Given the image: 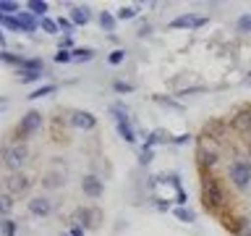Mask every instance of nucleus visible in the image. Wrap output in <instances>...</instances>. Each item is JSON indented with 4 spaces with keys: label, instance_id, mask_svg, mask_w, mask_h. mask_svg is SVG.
<instances>
[{
    "label": "nucleus",
    "instance_id": "473e14b6",
    "mask_svg": "<svg viewBox=\"0 0 251 236\" xmlns=\"http://www.w3.org/2000/svg\"><path fill=\"white\" fill-rule=\"evenodd\" d=\"M154 102H160V105H165V108H173V110H183V105H180L178 100H170V97H162V94H157L154 97Z\"/></svg>",
    "mask_w": 251,
    "mask_h": 236
},
{
    "label": "nucleus",
    "instance_id": "7ed1b4c3",
    "mask_svg": "<svg viewBox=\"0 0 251 236\" xmlns=\"http://www.w3.org/2000/svg\"><path fill=\"white\" fill-rule=\"evenodd\" d=\"M39 129H42V113H39V110H29V113H24L19 126H16V142L24 145V139H29L31 134H37Z\"/></svg>",
    "mask_w": 251,
    "mask_h": 236
},
{
    "label": "nucleus",
    "instance_id": "dca6fc26",
    "mask_svg": "<svg viewBox=\"0 0 251 236\" xmlns=\"http://www.w3.org/2000/svg\"><path fill=\"white\" fill-rule=\"evenodd\" d=\"M89 19H92V13H89V8H86V5H74V8H71V21H74L76 27L89 24Z\"/></svg>",
    "mask_w": 251,
    "mask_h": 236
},
{
    "label": "nucleus",
    "instance_id": "a211bd4d",
    "mask_svg": "<svg viewBox=\"0 0 251 236\" xmlns=\"http://www.w3.org/2000/svg\"><path fill=\"white\" fill-rule=\"evenodd\" d=\"M118 134H121L123 142H128V145L136 142V131H133V126H131L128 118H126V121H118Z\"/></svg>",
    "mask_w": 251,
    "mask_h": 236
},
{
    "label": "nucleus",
    "instance_id": "c9c22d12",
    "mask_svg": "<svg viewBox=\"0 0 251 236\" xmlns=\"http://www.w3.org/2000/svg\"><path fill=\"white\" fill-rule=\"evenodd\" d=\"M107 60L113 63V66H121V63L126 60V50H113V53L107 55Z\"/></svg>",
    "mask_w": 251,
    "mask_h": 236
},
{
    "label": "nucleus",
    "instance_id": "cd10ccee",
    "mask_svg": "<svg viewBox=\"0 0 251 236\" xmlns=\"http://www.w3.org/2000/svg\"><path fill=\"white\" fill-rule=\"evenodd\" d=\"M39 29H42V31H47V34H58V21H52V19H47V16H45V19H39Z\"/></svg>",
    "mask_w": 251,
    "mask_h": 236
},
{
    "label": "nucleus",
    "instance_id": "a19ab883",
    "mask_svg": "<svg viewBox=\"0 0 251 236\" xmlns=\"http://www.w3.org/2000/svg\"><path fill=\"white\" fill-rule=\"evenodd\" d=\"M113 89H115V92H133V84H128V82H115Z\"/></svg>",
    "mask_w": 251,
    "mask_h": 236
},
{
    "label": "nucleus",
    "instance_id": "423d86ee",
    "mask_svg": "<svg viewBox=\"0 0 251 236\" xmlns=\"http://www.w3.org/2000/svg\"><path fill=\"white\" fill-rule=\"evenodd\" d=\"M26 210H29V215H34V218H50L52 215V210H55V205L50 197H42V194H37V197H31L29 205H26Z\"/></svg>",
    "mask_w": 251,
    "mask_h": 236
},
{
    "label": "nucleus",
    "instance_id": "39448f33",
    "mask_svg": "<svg viewBox=\"0 0 251 236\" xmlns=\"http://www.w3.org/2000/svg\"><path fill=\"white\" fill-rule=\"evenodd\" d=\"M100 220H102L100 207H76L71 223H78V226H84L86 231H94V228H100Z\"/></svg>",
    "mask_w": 251,
    "mask_h": 236
},
{
    "label": "nucleus",
    "instance_id": "f704fd0d",
    "mask_svg": "<svg viewBox=\"0 0 251 236\" xmlns=\"http://www.w3.org/2000/svg\"><path fill=\"white\" fill-rule=\"evenodd\" d=\"M0 27H3V29H11V31H19L16 16H0Z\"/></svg>",
    "mask_w": 251,
    "mask_h": 236
},
{
    "label": "nucleus",
    "instance_id": "58836bf2",
    "mask_svg": "<svg viewBox=\"0 0 251 236\" xmlns=\"http://www.w3.org/2000/svg\"><path fill=\"white\" fill-rule=\"evenodd\" d=\"M68 60H74V53H68V50H63V47H58V53H55V63H68Z\"/></svg>",
    "mask_w": 251,
    "mask_h": 236
},
{
    "label": "nucleus",
    "instance_id": "412c9836",
    "mask_svg": "<svg viewBox=\"0 0 251 236\" xmlns=\"http://www.w3.org/2000/svg\"><path fill=\"white\" fill-rule=\"evenodd\" d=\"M110 113H113L115 121H126V118H128V105L118 100V102H113V105H110Z\"/></svg>",
    "mask_w": 251,
    "mask_h": 236
},
{
    "label": "nucleus",
    "instance_id": "9d476101",
    "mask_svg": "<svg viewBox=\"0 0 251 236\" xmlns=\"http://www.w3.org/2000/svg\"><path fill=\"white\" fill-rule=\"evenodd\" d=\"M81 192L89 197V200H100V197L105 194V184H102V178L86 173V176L81 178Z\"/></svg>",
    "mask_w": 251,
    "mask_h": 236
},
{
    "label": "nucleus",
    "instance_id": "5701e85b",
    "mask_svg": "<svg viewBox=\"0 0 251 236\" xmlns=\"http://www.w3.org/2000/svg\"><path fill=\"white\" fill-rule=\"evenodd\" d=\"M16 205V197L11 192H3V197H0V212H3V218H8V212L13 210Z\"/></svg>",
    "mask_w": 251,
    "mask_h": 236
},
{
    "label": "nucleus",
    "instance_id": "1a4fd4ad",
    "mask_svg": "<svg viewBox=\"0 0 251 236\" xmlns=\"http://www.w3.org/2000/svg\"><path fill=\"white\" fill-rule=\"evenodd\" d=\"M225 137V121H209L199 134V145H209V142H220Z\"/></svg>",
    "mask_w": 251,
    "mask_h": 236
},
{
    "label": "nucleus",
    "instance_id": "72a5a7b5",
    "mask_svg": "<svg viewBox=\"0 0 251 236\" xmlns=\"http://www.w3.org/2000/svg\"><path fill=\"white\" fill-rule=\"evenodd\" d=\"M176 218L183 220V223H194V220H196V215H194L188 207H178V210H176Z\"/></svg>",
    "mask_w": 251,
    "mask_h": 236
},
{
    "label": "nucleus",
    "instance_id": "c85d7f7f",
    "mask_svg": "<svg viewBox=\"0 0 251 236\" xmlns=\"http://www.w3.org/2000/svg\"><path fill=\"white\" fill-rule=\"evenodd\" d=\"M0 60L8 63V66H16V68H19V66H21V60H24V55H13V53L3 50V53H0Z\"/></svg>",
    "mask_w": 251,
    "mask_h": 236
},
{
    "label": "nucleus",
    "instance_id": "a18cd8bd",
    "mask_svg": "<svg viewBox=\"0 0 251 236\" xmlns=\"http://www.w3.org/2000/svg\"><path fill=\"white\" fill-rule=\"evenodd\" d=\"M191 139V134H180V137H173V145H186Z\"/></svg>",
    "mask_w": 251,
    "mask_h": 236
},
{
    "label": "nucleus",
    "instance_id": "b1692460",
    "mask_svg": "<svg viewBox=\"0 0 251 236\" xmlns=\"http://www.w3.org/2000/svg\"><path fill=\"white\" fill-rule=\"evenodd\" d=\"M29 13H34V16H39V19H45V13H47V3L45 0H29Z\"/></svg>",
    "mask_w": 251,
    "mask_h": 236
},
{
    "label": "nucleus",
    "instance_id": "20e7f679",
    "mask_svg": "<svg viewBox=\"0 0 251 236\" xmlns=\"http://www.w3.org/2000/svg\"><path fill=\"white\" fill-rule=\"evenodd\" d=\"M26 157H29V147L21 145V142H16V145H8V147L3 149V163H5V168L13 171V173L21 171V165L26 163Z\"/></svg>",
    "mask_w": 251,
    "mask_h": 236
},
{
    "label": "nucleus",
    "instance_id": "0eeeda50",
    "mask_svg": "<svg viewBox=\"0 0 251 236\" xmlns=\"http://www.w3.org/2000/svg\"><path fill=\"white\" fill-rule=\"evenodd\" d=\"M230 126H233V131H238V134H251V105L235 108L233 116H230Z\"/></svg>",
    "mask_w": 251,
    "mask_h": 236
},
{
    "label": "nucleus",
    "instance_id": "4c0bfd02",
    "mask_svg": "<svg viewBox=\"0 0 251 236\" xmlns=\"http://www.w3.org/2000/svg\"><path fill=\"white\" fill-rule=\"evenodd\" d=\"M152 147H141V152H139V163L141 165H149V163H152Z\"/></svg>",
    "mask_w": 251,
    "mask_h": 236
},
{
    "label": "nucleus",
    "instance_id": "6ab92c4d",
    "mask_svg": "<svg viewBox=\"0 0 251 236\" xmlns=\"http://www.w3.org/2000/svg\"><path fill=\"white\" fill-rule=\"evenodd\" d=\"M45 63L42 58H24L21 66H19V74H29V71H42Z\"/></svg>",
    "mask_w": 251,
    "mask_h": 236
},
{
    "label": "nucleus",
    "instance_id": "37998d69",
    "mask_svg": "<svg viewBox=\"0 0 251 236\" xmlns=\"http://www.w3.org/2000/svg\"><path fill=\"white\" fill-rule=\"evenodd\" d=\"M84 234H86V228H84V226L71 223V236H84Z\"/></svg>",
    "mask_w": 251,
    "mask_h": 236
},
{
    "label": "nucleus",
    "instance_id": "c03bdc74",
    "mask_svg": "<svg viewBox=\"0 0 251 236\" xmlns=\"http://www.w3.org/2000/svg\"><path fill=\"white\" fill-rule=\"evenodd\" d=\"M176 194H178V200H176V202H178V205H186V200H188V194L183 192V186H178V189H176Z\"/></svg>",
    "mask_w": 251,
    "mask_h": 236
},
{
    "label": "nucleus",
    "instance_id": "a878e982",
    "mask_svg": "<svg viewBox=\"0 0 251 236\" xmlns=\"http://www.w3.org/2000/svg\"><path fill=\"white\" fill-rule=\"evenodd\" d=\"M16 13H21L19 3H13V0H0V16H16Z\"/></svg>",
    "mask_w": 251,
    "mask_h": 236
},
{
    "label": "nucleus",
    "instance_id": "7c9ffc66",
    "mask_svg": "<svg viewBox=\"0 0 251 236\" xmlns=\"http://www.w3.org/2000/svg\"><path fill=\"white\" fill-rule=\"evenodd\" d=\"M52 92H55V84H45V87H37L29 97L31 100H39V97H47V94H52Z\"/></svg>",
    "mask_w": 251,
    "mask_h": 236
},
{
    "label": "nucleus",
    "instance_id": "f257e3e1",
    "mask_svg": "<svg viewBox=\"0 0 251 236\" xmlns=\"http://www.w3.org/2000/svg\"><path fill=\"white\" fill-rule=\"evenodd\" d=\"M201 202H204V210L212 212V215H220L227 205L223 184L215 176H209V173H201Z\"/></svg>",
    "mask_w": 251,
    "mask_h": 236
},
{
    "label": "nucleus",
    "instance_id": "393cba45",
    "mask_svg": "<svg viewBox=\"0 0 251 236\" xmlns=\"http://www.w3.org/2000/svg\"><path fill=\"white\" fill-rule=\"evenodd\" d=\"M115 21H118V19H115L113 13H107V11L100 13V27L105 29V31H115Z\"/></svg>",
    "mask_w": 251,
    "mask_h": 236
},
{
    "label": "nucleus",
    "instance_id": "49530a36",
    "mask_svg": "<svg viewBox=\"0 0 251 236\" xmlns=\"http://www.w3.org/2000/svg\"><path fill=\"white\" fill-rule=\"evenodd\" d=\"M71 45H74V39H71V37H63V39H60V47H63V50H68Z\"/></svg>",
    "mask_w": 251,
    "mask_h": 236
},
{
    "label": "nucleus",
    "instance_id": "ddd939ff",
    "mask_svg": "<svg viewBox=\"0 0 251 236\" xmlns=\"http://www.w3.org/2000/svg\"><path fill=\"white\" fill-rule=\"evenodd\" d=\"M223 223L227 226V231H230L233 236H251V220L243 218V215H238V218H230V215H227Z\"/></svg>",
    "mask_w": 251,
    "mask_h": 236
},
{
    "label": "nucleus",
    "instance_id": "3c124183",
    "mask_svg": "<svg viewBox=\"0 0 251 236\" xmlns=\"http://www.w3.org/2000/svg\"><path fill=\"white\" fill-rule=\"evenodd\" d=\"M60 236H71V234H60Z\"/></svg>",
    "mask_w": 251,
    "mask_h": 236
},
{
    "label": "nucleus",
    "instance_id": "9b49d317",
    "mask_svg": "<svg viewBox=\"0 0 251 236\" xmlns=\"http://www.w3.org/2000/svg\"><path fill=\"white\" fill-rule=\"evenodd\" d=\"M209 19L207 16H191V13H186V16H178V19H173L170 24H168V29H199V27H204Z\"/></svg>",
    "mask_w": 251,
    "mask_h": 236
},
{
    "label": "nucleus",
    "instance_id": "bb28decb",
    "mask_svg": "<svg viewBox=\"0 0 251 236\" xmlns=\"http://www.w3.org/2000/svg\"><path fill=\"white\" fill-rule=\"evenodd\" d=\"M0 231H3V236H16L19 234V223L13 218H3V228Z\"/></svg>",
    "mask_w": 251,
    "mask_h": 236
},
{
    "label": "nucleus",
    "instance_id": "f3484780",
    "mask_svg": "<svg viewBox=\"0 0 251 236\" xmlns=\"http://www.w3.org/2000/svg\"><path fill=\"white\" fill-rule=\"evenodd\" d=\"M165 142H173V137L165 129H154L152 134H147L144 147H154V145H165Z\"/></svg>",
    "mask_w": 251,
    "mask_h": 236
},
{
    "label": "nucleus",
    "instance_id": "f03ea898",
    "mask_svg": "<svg viewBox=\"0 0 251 236\" xmlns=\"http://www.w3.org/2000/svg\"><path fill=\"white\" fill-rule=\"evenodd\" d=\"M227 178H230L235 192H249L251 189V160H246V157L230 160V165H227Z\"/></svg>",
    "mask_w": 251,
    "mask_h": 236
},
{
    "label": "nucleus",
    "instance_id": "f8f14e48",
    "mask_svg": "<svg viewBox=\"0 0 251 236\" xmlns=\"http://www.w3.org/2000/svg\"><path fill=\"white\" fill-rule=\"evenodd\" d=\"M217 160H220V155L215 152V149H209L207 145H199V152H196V163H199L201 173H209V171L217 165Z\"/></svg>",
    "mask_w": 251,
    "mask_h": 236
},
{
    "label": "nucleus",
    "instance_id": "6e6552de",
    "mask_svg": "<svg viewBox=\"0 0 251 236\" xmlns=\"http://www.w3.org/2000/svg\"><path fill=\"white\" fill-rule=\"evenodd\" d=\"M31 189V178L26 176V173H11V176L5 178V192H11L13 197H21V194H26Z\"/></svg>",
    "mask_w": 251,
    "mask_h": 236
},
{
    "label": "nucleus",
    "instance_id": "4be33fe9",
    "mask_svg": "<svg viewBox=\"0 0 251 236\" xmlns=\"http://www.w3.org/2000/svg\"><path fill=\"white\" fill-rule=\"evenodd\" d=\"M71 53H74V60H76V63H86V60L94 58V50H92V47H74Z\"/></svg>",
    "mask_w": 251,
    "mask_h": 236
},
{
    "label": "nucleus",
    "instance_id": "ea45409f",
    "mask_svg": "<svg viewBox=\"0 0 251 236\" xmlns=\"http://www.w3.org/2000/svg\"><path fill=\"white\" fill-rule=\"evenodd\" d=\"M235 27H238V31H251V16H249V13H243Z\"/></svg>",
    "mask_w": 251,
    "mask_h": 236
},
{
    "label": "nucleus",
    "instance_id": "2eb2a0df",
    "mask_svg": "<svg viewBox=\"0 0 251 236\" xmlns=\"http://www.w3.org/2000/svg\"><path fill=\"white\" fill-rule=\"evenodd\" d=\"M16 24H19V31H34L37 29V19H34V13H29V11L16 13Z\"/></svg>",
    "mask_w": 251,
    "mask_h": 236
},
{
    "label": "nucleus",
    "instance_id": "aec40b11",
    "mask_svg": "<svg viewBox=\"0 0 251 236\" xmlns=\"http://www.w3.org/2000/svg\"><path fill=\"white\" fill-rule=\"evenodd\" d=\"M63 173H58V171H50V173H45V178H42V186L45 189H58V186H63Z\"/></svg>",
    "mask_w": 251,
    "mask_h": 236
},
{
    "label": "nucleus",
    "instance_id": "4468645a",
    "mask_svg": "<svg viewBox=\"0 0 251 236\" xmlns=\"http://www.w3.org/2000/svg\"><path fill=\"white\" fill-rule=\"evenodd\" d=\"M71 126L84 129V131H92L94 126H97V118H94L92 113H86V110H76V113L71 116Z\"/></svg>",
    "mask_w": 251,
    "mask_h": 236
},
{
    "label": "nucleus",
    "instance_id": "e433bc0d",
    "mask_svg": "<svg viewBox=\"0 0 251 236\" xmlns=\"http://www.w3.org/2000/svg\"><path fill=\"white\" fill-rule=\"evenodd\" d=\"M42 79V71H29V74H21V82L24 84H34V82H39Z\"/></svg>",
    "mask_w": 251,
    "mask_h": 236
},
{
    "label": "nucleus",
    "instance_id": "8fccbe9b",
    "mask_svg": "<svg viewBox=\"0 0 251 236\" xmlns=\"http://www.w3.org/2000/svg\"><path fill=\"white\" fill-rule=\"evenodd\" d=\"M249 160H251V142H249Z\"/></svg>",
    "mask_w": 251,
    "mask_h": 236
},
{
    "label": "nucleus",
    "instance_id": "79ce46f5",
    "mask_svg": "<svg viewBox=\"0 0 251 236\" xmlns=\"http://www.w3.org/2000/svg\"><path fill=\"white\" fill-rule=\"evenodd\" d=\"M199 92H204V87H188V89H180L178 94H180V97H186V94H199Z\"/></svg>",
    "mask_w": 251,
    "mask_h": 236
},
{
    "label": "nucleus",
    "instance_id": "09e8293b",
    "mask_svg": "<svg viewBox=\"0 0 251 236\" xmlns=\"http://www.w3.org/2000/svg\"><path fill=\"white\" fill-rule=\"evenodd\" d=\"M246 87H251V74H249V79H246Z\"/></svg>",
    "mask_w": 251,
    "mask_h": 236
},
{
    "label": "nucleus",
    "instance_id": "2f4dec72",
    "mask_svg": "<svg viewBox=\"0 0 251 236\" xmlns=\"http://www.w3.org/2000/svg\"><path fill=\"white\" fill-rule=\"evenodd\" d=\"M58 29H60L66 37H71V34H74V29H76V24L71 21V19H63V16H60V19H58Z\"/></svg>",
    "mask_w": 251,
    "mask_h": 236
},
{
    "label": "nucleus",
    "instance_id": "de8ad7c7",
    "mask_svg": "<svg viewBox=\"0 0 251 236\" xmlns=\"http://www.w3.org/2000/svg\"><path fill=\"white\" fill-rule=\"evenodd\" d=\"M154 207H157V210H168V202H162V200H157V202H154Z\"/></svg>",
    "mask_w": 251,
    "mask_h": 236
},
{
    "label": "nucleus",
    "instance_id": "c756f323",
    "mask_svg": "<svg viewBox=\"0 0 251 236\" xmlns=\"http://www.w3.org/2000/svg\"><path fill=\"white\" fill-rule=\"evenodd\" d=\"M136 13H139V8H133V5H126V8H121V11L115 13V19H118V21H128V19H133Z\"/></svg>",
    "mask_w": 251,
    "mask_h": 236
}]
</instances>
